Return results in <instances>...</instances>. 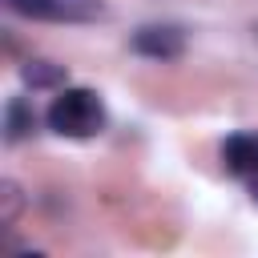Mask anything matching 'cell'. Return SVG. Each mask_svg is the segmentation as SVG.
<instances>
[{
  "label": "cell",
  "mask_w": 258,
  "mask_h": 258,
  "mask_svg": "<svg viewBox=\"0 0 258 258\" xmlns=\"http://www.w3.org/2000/svg\"><path fill=\"white\" fill-rule=\"evenodd\" d=\"M222 165L234 177L258 181V133H230L222 141Z\"/></svg>",
  "instance_id": "4"
},
{
  "label": "cell",
  "mask_w": 258,
  "mask_h": 258,
  "mask_svg": "<svg viewBox=\"0 0 258 258\" xmlns=\"http://www.w3.org/2000/svg\"><path fill=\"white\" fill-rule=\"evenodd\" d=\"M4 8L28 20H48V24H89L105 16L97 0H4Z\"/></svg>",
  "instance_id": "2"
},
{
  "label": "cell",
  "mask_w": 258,
  "mask_h": 258,
  "mask_svg": "<svg viewBox=\"0 0 258 258\" xmlns=\"http://www.w3.org/2000/svg\"><path fill=\"white\" fill-rule=\"evenodd\" d=\"M254 202H258V181H254Z\"/></svg>",
  "instance_id": "8"
},
{
  "label": "cell",
  "mask_w": 258,
  "mask_h": 258,
  "mask_svg": "<svg viewBox=\"0 0 258 258\" xmlns=\"http://www.w3.org/2000/svg\"><path fill=\"white\" fill-rule=\"evenodd\" d=\"M0 198H4L0 222H4V226H12V222H16V214H20V189H16V181H4V185H0Z\"/></svg>",
  "instance_id": "7"
},
{
  "label": "cell",
  "mask_w": 258,
  "mask_h": 258,
  "mask_svg": "<svg viewBox=\"0 0 258 258\" xmlns=\"http://www.w3.org/2000/svg\"><path fill=\"white\" fill-rule=\"evenodd\" d=\"M133 52L149 60H177L185 52V32L173 24H145L133 32Z\"/></svg>",
  "instance_id": "3"
},
{
  "label": "cell",
  "mask_w": 258,
  "mask_h": 258,
  "mask_svg": "<svg viewBox=\"0 0 258 258\" xmlns=\"http://www.w3.org/2000/svg\"><path fill=\"white\" fill-rule=\"evenodd\" d=\"M32 129H36V113H32V105H28L24 97H8V105H4V137L16 145V141H24Z\"/></svg>",
  "instance_id": "5"
},
{
  "label": "cell",
  "mask_w": 258,
  "mask_h": 258,
  "mask_svg": "<svg viewBox=\"0 0 258 258\" xmlns=\"http://www.w3.org/2000/svg\"><path fill=\"white\" fill-rule=\"evenodd\" d=\"M44 117H48V129H52V133L85 141V137L101 133V125H105V105H101V97H97L93 89H60V93L52 97V105H48Z\"/></svg>",
  "instance_id": "1"
},
{
  "label": "cell",
  "mask_w": 258,
  "mask_h": 258,
  "mask_svg": "<svg viewBox=\"0 0 258 258\" xmlns=\"http://www.w3.org/2000/svg\"><path fill=\"white\" fill-rule=\"evenodd\" d=\"M20 81L32 89H60L64 85V69L52 60H24L20 64Z\"/></svg>",
  "instance_id": "6"
}]
</instances>
